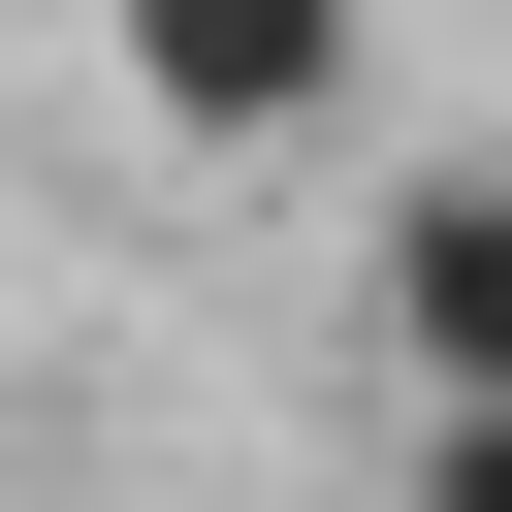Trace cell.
I'll list each match as a JSON object with an SVG mask.
<instances>
[{
    "instance_id": "3",
    "label": "cell",
    "mask_w": 512,
    "mask_h": 512,
    "mask_svg": "<svg viewBox=\"0 0 512 512\" xmlns=\"http://www.w3.org/2000/svg\"><path fill=\"white\" fill-rule=\"evenodd\" d=\"M416 512H512V416H416Z\"/></svg>"
},
{
    "instance_id": "2",
    "label": "cell",
    "mask_w": 512,
    "mask_h": 512,
    "mask_svg": "<svg viewBox=\"0 0 512 512\" xmlns=\"http://www.w3.org/2000/svg\"><path fill=\"white\" fill-rule=\"evenodd\" d=\"M384 352H416V416H512V160L384 192Z\"/></svg>"
},
{
    "instance_id": "1",
    "label": "cell",
    "mask_w": 512,
    "mask_h": 512,
    "mask_svg": "<svg viewBox=\"0 0 512 512\" xmlns=\"http://www.w3.org/2000/svg\"><path fill=\"white\" fill-rule=\"evenodd\" d=\"M352 32H384V0H96L128 128H192V160H288V128L352 96Z\"/></svg>"
}]
</instances>
